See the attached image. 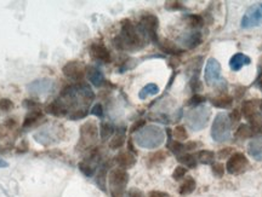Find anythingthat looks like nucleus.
Returning <instances> with one entry per match:
<instances>
[{"label": "nucleus", "instance_id": "nucleus-58", "mask_svg": "<svg viewBox=\"0 0 262 197\" xmlns=\"http://www.w3.org/2000/svg\"><path fill=\"white\" fill-rule=\"evenodd\" d=\"M261 50H262V46H261Z\"/></svg>", "mask_w": 262, "mask_h": 197}, {"label": "nucleus", "instance_id": "nucleus-26", "mask_svg": "<svg viewBox=\"0 0 262 197\" xmlns=\"http://www.w3.org/2000/svg\"><path fill=\"white\" fill-rule=\"evenodd\" d=\"M214 107L220 108V109H228L233 104V97L228 96V94H220L215 98L210 100Z\"/></svg>", "mask_w": 262, "mask_h": 197}, {"label": "nucleus", "instance_id": "nucleus-57", "mask_svg": "<svg viewBox=\"0 0 262 197\" xmlns=\"http://www.w3.org/2000/svg\"><path fill=\"white\" fill-rule=\"evenodd\" d=\"M260 5H261V8H262V3H261V4H260Z\"/></svg>", "mask_w": 262, "mask_h": 197}, {"label": "nucleus", "instance_id": "nucleus-19", "mask_svg": "<svg viewBox=\"0 0 262 197\" xmlns=\"http://www.w3.org/2000/svg\"><path fill=\"white\" fill-rule=\"evenodd\" d=\"M116 163L119 166V168H123V170H129V168L134 167L136 163V156L135 154L130 151H121L117 155L116 158H114Z\"/></svg>", "mask_w": 262, "mask_h": 197}, {"label": "nucleus", "instance_id": "nucleus-37", "mask_svg": "<svg viewBox=\"0 0 262 197\" xmlns=\"http://www.w3.org/2000/svg\"><path fill=\"white\" fill-rule=\"evenodd\" d=\"M172 135H174L175 141L177 142H184L188 138V133L186 131V127L185 126H176V128L172 131Z\"/></svg>", "mask_w": 262, "mask_h": 197}, {"label": "nucleus", "instance_id": "nucleus-5", "mask_svg": "<svg viewBox=\"0 0 262 197\" xmlns=\"http://www.w3.org/2000/svg\"><path fill=\"white\" fill-rule=\"evenodd\" d=\"M129 173L123 168H114L108 174V185L112 197H126V185Z\"/></svg>", "mask_w": 262, "mask_h": 197}, {"label": "nucleus", "instance_id": "nucleus-7", "mask_svg": "<svg viewBox=\"0 0 262 197\" xmlns=\"http://www.w3.org/2000/svg\"><path fill=\"white\" fill-rule=\"evenodd\" d=\"M100 129L94 121H86L81 127V137H79L76 150L78 151H88L92 150L95 144L98 141Z\"/></svg>", "mask_w": 262, "mask_h": 197}, {"label": "nucleus", "instance_id": "nucleus-44", "mask_svg": "<svg viewBox=\"0 0 262 197\" xmlns=\"http://www.w3.org/2000/svg\"><path fill=\"white\" fill-rule=\"evenodd\" d=\"M187 173V168L184 167V166H177L175 168L174 173H172V178H174L175 180H181L184 179V177L186 176Z\"/></svg>", "mask_w": 262, "mask_h": 197}, {"label": "nucleus", "instance_id": "nucleus-9", "mask_svg": "<svg viewBox=\"0 0 262 197\" xmlns=\"http://www.w3.org/2000/svg\"><path fill=\"white\" fill-rule=\"evenodd\" d=\"M139 27L146 34L149 41L154 43L155 45L159 43L158 38V28H159V20L155 15L146 14L142 15L140 18Z\"/></svg>", "mask_w": 262, "mask_h": 197}, {"label": "nucleus", "instance_id": "nucleus-8", "mask_svg": "<svg viewBox=\"0 0 262 197\" xmlns=\"http://www.w3.org/2000/svg\"><path fill=\"white\" fill-rule=\"evenodd\" d=\"M18 136V125L15 119H8L0 125V152L10 151Z\"/></svg>", "mask_w": 262, "mask_h": 197}, {"label": "nucleus", "instance_id": "nucleus-49", "mask_svg": "<svg viewBox=\"0 0 262 197\" xmlns=\"http://www.w3.org/2000/svg\"><path fill=\"white\" fill-rule=\"evenodd\" d=\"M200 143H197L194 141H191V142H187L186 144H185V151L188 152V151H192V150H196L198 147H200Z\"/></svg>", "mask_w": 262, "mask_h": 197}, {"label": "nucleus", "instance_id": "nucleus-6", "mask_svg": "<svg viewBox=\"0 0 262 197\" xmlns=\"http://www.w3.org/2000/svg\"><path fill=\"white\" fill-rule=\"evenodd\" d=\"M232 123L226 113H219L212 125V137L214 142L226 143L231 139Z\"/></svg>", "mask_w": 262, "mask_h": 197}, {"label": "nucleus", "instance_id": "nucleus-25", "mask_svg": "<svg viewBox=\"0 0 262 197\" xmlns=\"http://www.w3.org/2000/svg\"><path fill=\"white\" fill-rule=\"evenodd\" d=\"M126 138V128L125 127H119L116 132H114L113 137H112V141L110 142V148L112 150H117L120 149L125 143Z\"/></svg>", "mask_w": 262, "mask_h": 197}, {"label": "nucleus", "instance_id": "nucleus-34", "mask_svg": "<svg viewBox=\"0 0 262 197\" xmlns=\"http://www.w3.org/2000/svg\"><path fill=\"white\" fill-rule=\"evenodd\" d=\"M254 135H255V133L252 132L250 126H249V125H241L238 127L237 132H235V138L241 139V141H245V139L254 137Z\"/></svg>", "mask_w": 262, "mask_h": 197}, {"label": "nucleus", "instance_id": "nucleus-4", "mask_svg": "<svg viewBox=\"0 0 262 197\" xmlns=\"http://www.w3.org/2000/svg\"><path fill=\"white\" fill-rule=\"evenodd\" d=\"M204 81L209 87H214L216 90L223 92L227 87V81L221 75V64L216 58H209L205 63L204 69Z\"/></svg>", "mask_w": 262, "mask_h": 197}, {"label": "nucleus", "instance_id": "nucleus-2", "mask_svg": "<svg viewBox=\"0 0 262 197\" xmlns=\"http://www.w3.org/2000/svg\"><path fill=\"white\" fill-rule=\"evenodd\" d=\"M134 141L140 148L156 149L165 141V132L156 125H147L134 136Z\"/></svg>", "mask_w": 262, "mask_h": 197}, {"label": "nucleus", "instance_id": "nucleus-15", "mask_svg": "<svg viewBox=\"0 0 262 197\" xmlns=\"http://www.w3.org/2000/svg\"><path fill=\"white\" fill-rule=\"evenodd\" d=\"M89 52H90L91 58L96 62L102 63V64H108V63L112 62V56H111L110 50H108L102 43L91 44L90 49H89Z\"/></svg>", "mask_w": 262, "mask_h": 197}, {"label": "nucleus", "instance_id": "nucleus-54", "mask_svg": "<svg viewBox=\"0 0 262 197\" xmlns=\"http://www.w3.org/2000/svg\"><path fill=\"white\" fill-rule=\"evenodd\" d=\"M8 166H9L8 162H6L5 160H2V158H0V168H5V167H8Z\"/></svg>", "mask_w": 262, "mask_h": 197}, {"label": "nucleus", "instance_id": "nucleus-17", "mask_svg": "<svg viewBox=\"0 0 262 197\" xmlns=\"http://www.w3.org/2000/svg\"><path fill=\"white\" fill-rule=\"evenodd\" d=\"M180 43L188 50L196 49V47H198L203 43V34L198 30L184 34L180 38Z\"/></svg>", "mask_w": 262, "mask_h": 197}, {"label": "nucleus", "instance_id": "nucleus-50", "mask_svg": "<svg viewBox=\"0 0 262 197\" xmlns=\"http://www.w3.org/2000/svg\"><path fill=\"white\" fill-rule=\"evenodd\" d=\"M126 197H145V193H143L140 189H136V187H133V189L129 190Z\"/></svg>", "mask_w": 262, "mask_h": 197}, {"label": "nucleus", "instance_id": "nucleus-32", "mask_svg": "<svg viewBox=\"0 0 262 197\" xmlns=\"http://www.w3.org/2000/svg\"><path fill=\"white\" fill-rule=\"evenodd\" d=\"M187 23L191 25L193 29H200L205 24V20L202 15H196V14H188L186 16Z\"/></svg>", "mask_w": 262, "mask_h": 197}, {"label": "nucleus", "instance_id": "nucleus-14", "mask_svg": "<svg viewBox=\"0 0 262 197\" xmlns=\"http://www.w3.org/2000/svg\"><path fill=\"white\" fill-rule=\"evenodd\" d=\"M57 127L59 126L56 125L46 127V128L41 129V131L36 133V135H34V138L43 145L53 144V143L60 141V139L62 138V135H61L59 129H57Z\"/></svg>", "mask_w": 262, "mask_h": 197}, {"label": "nucleus", "instance_id": "nucleus-39", "mask_svg": "<svg viewBox=\"0 0 262 197\" xmlns=\"http://www.w3.org/2000/svg\"><path fill=\"white\" fill-rule=\"evenodd\" d=\"M165 9L169 11H182L185 10L184 3L176 2V0H172V2H167L165 3Z\"/></svg>", "mask_w": 262, "mask_h": 197}, {"label": "nucleus", "instance_id": "nucleus-36", "mask_svg": "<svg viewBox=\"0 0 262 197\" xmlns=\"http://www.w3.org/2000/svg\"><path fill=\"white\" fill-rule=\"evenodd\" d=\"M165 158H167V154H165L164 151L159 150L154 152V154H152L151 156L148 157V163L149 166H154V165H158V163H162V162H164Z\"/></svg>", "mask_w": 262, "mask_h": 197}, {"label": "nucleus", "instance_id": "nucleus-46", "mask_svg": "<svg viewBox=\"0 0 262 197\" xmlns=\"http://www.w3.org/2000/svg\"><path fill=\"white\" fill-rule=\"evenodd\" d=\"M146 126V121L145 120H139V121L134 122V125L130 127V133H136L139 132L140 129L143 128Z\"/></svg>", "mask_w": 262, "mask_h": 197}, {"label": "nucleus", "instance_id": "nucleus-51", "mask_svg": "<svg viewBox=\"0 0 262 197\" xmlns=\"http://www.w3.org/2000/svg\"><path fill=\"white\" fill-rule=\"evenodd\" d=\"M232 150H233L232 148H226V149H221V150L219 151V154H217V155H219V158H221V160H222V158H225V157H228V155L231 154Z\"/></svg>", "mask_w": 262, "mask_h": 197}, {"label": "nucleus", "instance_id": "nucleus-38", "mask_svg": "<svg viewBox=\"0 0 262 197\" xmlns=\"http://www.w3.org/2000/svg\"><path fill=\"white\" fill-rule=\"evenodd\" d=\"M190 87L192 92H194V94H197L198 92L203 90V84L199 80V74H193L190 80Z\"/></svg>", "mask_w": 262, "mask_h": 197}, {"label": "nucleus", "instance_id": "nucleus-56", "mask_svg": "<svg viewBox=\"0 0 262 197\" xmlns=\"http://www.w3.org/2000/svg\"><path fill=\"white\" fill-rule=\"evenodd\" d=\"M258 109L261 110V114H262V101L260 102V107H258Z\"/></svg>", "mask_w": 262, "mask_h": 197}, {"label": "nucleus", "instance_id": "nucleus-1", "mask_svg": "<svg viewBox=\"0 0 262 197\" xmlns=\"http://www.w3.org/2000/svg\"><path fill=\"white\" fill-rule=\"evenodd\" d=\"M149 39L141 30L139 24H134L130 20L121 22L120 33L114 38L113 44L117 50L135 52L142 50L147 45Z\"/></svg>", "mask_w": 262, "mask_h": 197}, {"label": "nucleus", "instance_id": "nucleus-45", "mask_svg": "<svg viewBox=\"0 0 262 197\" xmlns=\"http://www.w3.org/2000/svg\"><path fill=\"white\" fill-rule=\"evenodd\" d=\"M92 115L97 117H103V107H102L101 103H96L91 109Z\"/></svg>", "mask_w": 262, "mask_h": 197}, {"label": "nucleus", "instance_id": "nucleus-13", "mask_svg": "<svg viewBox=\"0 0 262 197\" xmlns=\"http://www.w3.org/2000/svg\"><path fill=\"white\" fill-rule=\"evenodd\" d=\"M262 23V8L260 4H255L250 6L243 16L241 25L244 29H249V28L257 27Z\"/></svg>", "mask_w": 262, "mask_h": 197}, {"label": "nucleus", "instance_id": "nucleus-22", "mask_svg": "<svg viewBox=\"0 0 262 197\" xmlns=\"http://www.w3.org/2000/svg\"><path fill=\"white\" fill-rule=\"evenodd\" d=\"M248 154L258 162H262V137H254L248 144Z\"/></svg>", "mask_w": 262, "mask_h": 197}, {"label": "nucleus", "instance_id": "nucleus-52", "mask_svg": "<svg viewBox=\"0 0 262 197\" xmlns=\"http://www.w3.org/2000/svg\"><path fill=\"white\" fill-rule=\"evenodd\" d=\"M148 197H171L169 193L163 191H151L148 193Z\"/></svg>", "mask_w": 262, "mask_h": 197}, {"label": "nucleus", "instance_id": "nucleus-47", "mask_svg": "<svg viewBox=\"0 0 262 197\" xmlns=\"http://www.w3.org/2000/svg\"><path fill=\"white\" fill-rule=\"evenodd\" d=\"M23 107L27 108L28 110H33V109H38V108H40V103H39V102H36V101L24 100L23 101Z\"/></svg>", "mask_w": 262, "mask_h": 197}, {"label": "nucleus", "instance_id": "nucleus-43", "mask_svg": "<svg viewBox=\"0 0 262 197\" xmlns=\"http://www.w3.org/2000/svg\"><path fill=\"white\" fill-rule=\"evenodd\" d=\"M12 109H14V103H12L11 100H9V98H2L0 100V110L8 113Z\"/></svg>", "mask_w": 262, "mask_h": 197}, {"label": "nucleus", "instance_id": "nucleus-20", "mask_svg": "<svg viewBox=\"0 0 262 197\" xmlns=\"http://www.w3.org/2000/svg\"><path fill=\"white\" fill-rule=\"evenodd\" d=\"M251 64V58L242 52L234 53L229 59V68L232 72H239L244 65Z\"/></svg>", "mask_w": 262, "mask_h": 197}, {"label": "nucleus", "instance_id": "nucleus-31", "mask_svg": "<svg viewBox=\"0 0 262 197\" xmlns=\"http://www.w3.org/2000/svg\"><path fill=\"white\" fill-rule=\"evenodd\" d=\"M177 160L180 163L185 165L186 168H196L198 165L197 156L194 154H191V152H185V154L180 155V156L177 157Z\"/></svg>", "mask_w": 262, "mask_h": 197}, {"label": "nucleus", "instance_id": "nucleus-42", "mask_svg": "<svg viewBox=\"0 0 262 197\" xmlns=\"http://www.w3.org/2000/svg\"><path fill=\"white\" fill-rule=\"evenodd\" d=\"M212 170H213L214 176L217 178H222L223 174H225V166H223L222 163H220V162H215V163H213Z\"/></svg>", "mask_w": 262, "mask_h": 197}, {"label": "nucleus", "instance_id": "nucleus-18", "mask_svg": "<svg viewBox=\"0 0 262 197\" xmlns=\"http://www.w3.org/2000/svg\"><path fill=\"white\" fill-rule=\"evenodd\" d=\"M85 76L88 78V80L91 82L92 86L95 87H102L104 84H106V79H104L103 73L94 65L86 67Z\"/></svg>", "mask_w": 262, "mask_h": 197}, {"label": "nucleus", "instance_id": "nucleus-30", "mask_svg": "<svg viewBox=\"0 0 262 197\" xmlns=\"http://www.w3.org/2000/svg\"><path fill=\"white\" fill-rule=\"evenodd\" d=\"M116 132L114 125L110 121H102L100 125V137L102 141H107Z\"/></svg>", "mask_w": 262, "mask_h": 197}, {"label": "nucleus", "instance_id": "nucleus-29", "mask_svg": "<svg viewBox=\"0 0 262 197\" xmlns=\"http://www.w3.org/2000/svg\"><path fill=\"white\" fill-rule=\"evenodd\" d=\"M196 187H197L196 180H194L192 177H187L186 179L184 180V183L181 184L178 192H180V195L182 196L190 195V193H192L194 190H196Z\"/></svg>", "mask_w": 262, "mask_h": 197}, {"label": "nucleus", "instance_id": "nucleus-27", "mask_svg": "<svg viewBox=\"0 0 262 197\" xmlns=\"http://www.w3.org/2000/svg\"><path fill=\"white\" fill-rule=\"evenodd\" d=\"M108 168H110V162H104L101 167H98L97 176H96V184L100 186L102 191H106V179Z\"/></svg>", "mask_w": 262, "mask_h": 197}, {"label": "nucleus", "instance_id": "nucleus-10", "mask_svg": "<svg viewBox=\"0 0 262 197\" xmlns=\"http://www.w3.org/2000/svg\"><path fill=\"white\" fill-rule=\"evenodd\" d=\"M249 167V160L243 152H234L228 157L226 163V171L232 176L244 173Z\"/></svg>", "mask_w": 262, "mask_h": 197}, {"label": "nucleus", "instance_id": "nucleus-12", "mask_svg": "<svg viewBox=\"0 0 262 197\" xmlns=\"http://www.w3.org/2000/svg\"><path fill=\"white\" fill-rule=\"evenodd\" d=\"M62 73L66 78H68L74 84H79V82H83V79L85 78L86 67L82 62L72 61L66 63V65L62 68Z\"/></svg>", "mask_w": 262, "mask_h": 197}, {"label": "nucleus", "instance_id": "nucleus-16", "mask_svg": "<svg viewBox=\"0 0 262 197\" xmlns=\"http://www.w3.org/2000/svg\"><path fill=\"white\" fill-rule=\"evenodd\" d=\"M53 87H54V82L51 80H45V79H43V80L33 81L32 84H30L27 86L30 93L34 94V96H40V94L49 93V92L53 91Z\"/></svg>", "mask_w": 262, "mask_h": 197}, {"label": "nucleus", "instance_id": "nucleus-41", "mask_svg": "<svg viewBox=\"0 0 262 197\" xmlns=\"http://www.w3.org/2000/svg\"><path fill=\"white\" fill-rule=\"evenodd\" d=\"M88 114H89V109H79L74 111V113H72L71 115L68 116V119L72 120V121H76V120L85 119V117L88 116Z\"/></svg>", "mask_w": 262, "mask_h": 197}, {"label": "nucleus", "instance_id": "nucleus-11", "mask_svg": "<svg viewBox=\"0 0 262 197\" xmlns=\"http://www.w3.org/2000/svg\"><path fill=\"white\" fill-rule=\"evenodd\" d=\"M101 160V154L98 149H92L89 152V155L86 156L82 162H79V170L82 171L83 174H85L86 177H92L97 171L98 165H100Z\"/></svg>", "mask_w": 262, "mask_h": 197}, {"label": "nucleus", "instance_id": "nucleus-35", "mask_svg": "<svg viewBox=\"0 0 262 197\" xmlns=\"http://www.w3.org/2000/svg\"><path fill=\"white\" fill-rule=\"evenodd\" d=\"M249 126H250V128L255 135L262 132V114L260 111H258L256 115H254L249 120Z\"/></svg>", "mask_w": 262, "mask_h": 197}, {"label": "nucleus", "instance_id": "nucleus-53", "mask_svg": "<svg viewBox=\"0 0 262 197\" xmlns=\"http://www.w3.org/2000/svg\"><path fill=\"white\" fill-rule=\"evenodd\" d=\"M257 73H258V75H257L256 81H255V84H256L257 81H260L261 79H262V56L260 57V61H258V69H257Z\"/></svg>", "mask_w": 262, "mask_h": 197}, {"label": "nucleus", "instance_id": "nucleus-40", "mask_svg": "<svg viewBox=\"0 0 262 197\" xmlns=\"http://www.w3.org/2000/svg\"><path fill=\"white\" fill-rule=\"evenodd\" d=\"M206 101V98H205V96H202V94H199V93H197V94H194L193 97L191 98L190 101L187 102V106L188 107H198V106H200V104H203L204 102Z\"/></svg>", "mask_w": 262, "mask_h": 197}, {"label": "nucleus", "instance_id": "nucleus-55", "mask_svg": "<svg viewBox=\"0 0 262 197\" xmlns=\"http://www.w3.org/2000/svg\"><path fill=\"white\" fill-rule=\"evenodd\" d=\"M256 84H257V86H258V88H260V90L262 91V79H261V80H260V81H257V82H256Z\"/></svg>", "mask_w": 262, "mask_h": 197}, {"label": "nucleus", "instance_id": "nucleus-23", "mask_svg": "<svg viewBox=\"0 0 262 197\" xmlns=\"http://www.w3.org/2000/svg\"><path fill=\"white\" fill-rule=\"evenodd\" d=\"M156 46H158L164 53H167V55H171V56H181L182 53L185 52L184 49H181L180 46H177L176 44L172 43V41L168 39L159 41V43L156 44Z\"/></svg>", "mask_w": 262, "mask_h": 197}, {"label": "nucleus", "instance_id": "nucleus-33", "mask_svg": "<svg viewBox=\"0 0 262 197\" xmlns=\"http://www.w3.org/2000/svg\"><path fill=\"white\" fill-rule=\"evenodd\" d=\"M158 93H159L158 85L148 84V85H146V86L143 87L141 91H140L139 98L143 101V100H147V98L151 97V96H155V94H158Z\"/></svg>", "mask_w": 262, "mask_h": 197}, {"label": "nucleus", "instance_id": "nucleus-3", "mask_svg": "<svg viewBox=\"0 0 262 197\" xmlns=\"http://www.w3.org/2000/svg\"><path fill=\"white\" fill-rule=\"evenodd\" d=\"M210 117H212V109L205 104H200V106L188 110L185 115V120H186V125L191 131L199 132L207 126Z\"/></svg>", "mask_w": 262, "mask_h": 197}, {"label": "nucleus", "instance_id": "nucleus-24", "mask_svg": "<svg viewBox=\"0 0 262 197\" xmlns=\"http://www.w3.org/2000/svg\"><path fill=\"white\" fill-rule=\"evenodd\" d=\"M260 102L258 100H250V101H245L244 103L242 104V114L245 119L250 120L252 116L256 115L258 113V107H260Z\"/></svg>", "mask_w": 262, "mask_h": 197}, {"label": "nucleus", "instance_id": "nucleus-28", "mask_svg": "<svg viewBox=\"0 0 262 197\" xmlns=\"http://www.w3.org/2000/svg\"><path fill=\"white\" fill-rule=\"evenodd\" d=\"M197 161L202 165L215 163V152L212 150H200L196 154Z\"/></svg>", "mask_w": 262, "mask_h": 197}, {"label": "nucleus", "instance_id": "nucleus-48", "mask_svg": "<svg viewBox=\"0 0 262 197\" xmlns=\"http://www.w3.org/2000/svg\"><path fill=\"white\" fill-rule=\"evenodd\" d=\"M228 117H229V121H231V123L238 122L239 120H241V111H239L238 109L232 110V113L229 114Z\"/></svg>", "mask_w": 262, "mask_h": 197}, {"label": "nucleus", "instance_id": "nucleus-21", "mask_svg": "<svg viewBox=\"0 0 262 197\" xmlns=\"http://www.w3.org/2000/svg\"><path fill=\"white\" fill-rule=\"evenodd\" d=\"M44 119V111L38 108V109H33L30 110L27 113V115L24 116V121L23 125H22V128H31V127L36 126L38 122L41 121Z\"/></svg>", "mask_w": 262, "mask_h": 197}]
</instances>
